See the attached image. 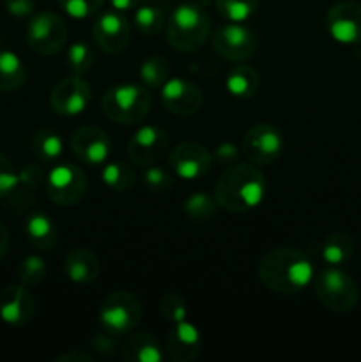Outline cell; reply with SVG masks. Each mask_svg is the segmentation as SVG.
<instances>
[{
	"label": "cell",
	"mask_w": 361,
	"mask_h": 362,
	"mask_svg": "<svg viewBox=\"0 0 361 362\" xmlns=\"http://www.w3.org/2000/svg\"><path fill=\"white\" fill-rule=\"evenodd\" d=\"M258 278L276 293H299L314 279V265L299 247H275L260 258Z\"/></svg>",
	"instance_id": "obj_1"
},
{
	"label": "cell",
	"mask_w": 361,
	"mask_h": 362,
	"mask_svg": "<svg viewBox=\"0 0 361 362\" xmlns=\"http://www.w3.org/2000/svg\"><path fill=\"white\" fill-rule=\"evenodd\" d=\"M268 182L255 165L234 163L219 175L214 187L218 207L229 212H248L264 202Z\"/></svg>",
	"instance_id": "obj_2"
},
{
	"label": "cell",
	"mask_w": 361,
	"mask_h": 362,
	"mask_svg": "<svg viewBox=\"0 0 361 362\" xmlns=\"http://www.w3.org/2000/svg\"><path fill=\"white\" fill-rule=\"evenodd\" d=\"M211 32V18L198 4H180L166 21V41L183 53L200 48Z\"/></svg>",
	"instance_id": "obj_3"
},
{
	"label": "cell",
	"mask_w": 361,
	"mask_h": 362,
	"mask_svg": "<svg viewBox=\"0 0 361 362\" xmlns=\"http://www.w3.org/2000/svg\"><path fill=\"white\" fill-rule=\"evenodd\" d=\"M151 105L152 98L147 88L133 83L108 88L101 98V110L106 119L126 126L142 122L147 117Z\"/></svg>",
	"instance_id": "obj_4"
},
{
	"label": "cell",
	"mask_w": 361,
	"mask_h": 362,
	"mask_svg": "<svg viewBox=\"0 0 361 362\" xmlns=\"http://www.w3.org/2000/svg\"><path fill=\"white\" fill-rule=\"evenodd\" d=\"M314 290L317 299L328 310L340 315L350 313L353 310H356L357 303H360V292H357V285L353 276L335 265L322 269L315 276Z\"/></svg>",
	"instance_id": "obj_5"
},
{
	"label": "cell",
	"mask_w": 361,
	"mask_h": 362,
	"mask_svg": "<svg viewBox=\"0 0 361 362\" xmlns=\"http://www.w3.org/2000/svg\"><path fill=\"white\" fill-rule=\"evenodd\" d=\"M142 303L131 292H115L106 297L99 306L101 327L112 336L130 334L142 320Z\"/></svg>",
	"instance_id": "obj_6"
},
{
	"label": "cell",
	"mask_w": 361,
	"mask_h": 362,
	"mask_svg": "<svg viewBox=\"0 0 361 362\" xmlns=\"http://www.w3.org/2000/svg\"><path fill=\"white\" fill-rule=\"evenodd\" d=\"M88 180L84 170L74 163H60L46 175V194L60 207L78 204L87 193Z\"/></svg>",
	"instance_id": "obj_7"
},
{
	"label": "cell",
	"mask_w": 361,
	"mask_h": 362,
	"mask_svg": "<svg viewBox=\"0 0 361 362\" xmlns=\"http://www.w3.org/2000/svg\"><path fill=\"white\" fill-rule=\"evenodd\" d=\"M283 131L271 122L251 126L243 138V154L251 165L264 166L278 161L283 154Z\"/></svg>",
	"instance_id": "obj_8"
},
{
	"label": "cell",
	"mask_w": 361,
	"mask_h": 362,
	"mask_svg": "<svg viewBox=\"0 0 361 362\" xmlns=\"http://www.w3.org/2000/svg\"><path fill=\"white\" fill-rule=\"evenodd\" d=\"M67 41V25L59 14L42 11L32 16L27 27V42L34 53L52 57L64 48Z\"/></svg>",
	"instance_id": "obj_9"
},
{
	"label": "cell",
	"mask_w": 361,
	"mask_h": 362,
	"mask_svg": "<svg viewBox=\"0 0 361 362\" xmlns=\"http://www.w3.org/2000/svg\"><path fill=\"white\" fill-rule=\"evenodd\" d=\"M258 39L248 27L243 23L222 25L212 35V48L222 59L229 62H244L251 59L257 52Z\"/></svg>",
	"instance_id": "obj_10"
},
{
	"label": "cell",
	"mask_w": 361,
	"mask_h": 362,
	"mask_svg": "<svg viewBox=\"0 0 361 362\" xmlns=\"http://www.w3.org/2000/svg\"><path fill=\"white\" fill-rule=\"evenodd\" d=\"M92 99V88L81 76L64 78L50 94V106L57 115L74 117L84 112Z\"/></svg>",
	"instance_id": "obj_11"
},
{
	"label": "cell",
	"mask_w": 361,
	"mask_h": 362,
	"mask_svg": "<svg viewBox=\"0 0 361 362\" xmlns=\"http://www.w3.org/2000/svg\"><path fill=\"white\" fill-rule=\"evenodd\" d=\"M212 165V156L204 145L195 141H184L172 148L168 154V166L177 177L184 180L202 179L209 173Z\"/></svg>",
	"instance_id": "obj_12"
},
{
	"label": "cell",
	"mask_w": 361,
	"mask_h": 362,
	"mask_svg": "<svg viewBox=\"0 0 361 362\" xmlns=\"http://www.w3.org/2000/svg\"><path fill=\"white\" fill-rule=\"evenodd\" d=\"M92 37L101 52L117 55L130 45V23L119 11L105 13L96 18L94 25H92Z\"/></svg>",
	"instance_id": "obj_13"
},
{
	"label": "cell",
	"mask_w": 361,
	"mask_h": 362,
	"mask_svg": "<svg viewBox=\"0 0 361 362\" xmlns=\"http://www.w3.org/2000/svg\"><path fill=\"white\" fill-rule=\"evenodd\" d=\"M168 134L154 126H144L131 136L127 156L138 166H152L168 151Z\"/></svg>",
	"instance_id": "obj_14"
},
{
	"label": "cell",
	"mask_w": 361,
	"mask_h": 362,
	"mask_svg": "<svg viewBox=\"0 0 361 362\" xmlns=\"http://www.w3.org/2000/svg\"><path fill=\"white\" fill-rule=\"evenodd\" d=\"M326 27L335 41L354 45L361 41V4L343 0L326 14Z\"/></svg>",
	"instance_id": "obj_15"
},
{
	"label": "cell",
	"mask_w": 361,
	"mask_h": 362,
	"mask_svg": "<svg viewBox=\"0 0 361 362\" xmlns=\"http://www.w3.org/2000/svg\"><path fill=\"white\" fill-rule=\"evenodd\" d=\"M71 148L84 165L101 166L112 154V141L108 134L96 126H84L71 136Z\"/></svg>",
	"instance_id": "obj_16"
},
{
	"label": "cell",
	"mask_w": 361,
	"mask_h": 362,
	"mask_svg": "<svg viewBox=\"0 0 361 362\" xmlns=\"http://www.w3.org/2000/svg\"><path fill=\"white\" fill-rule=\"evenodd\" d=\"M163 106L173 115L190 117L202 108L204 95L195 83L184 78H168L161 87Z\"/></svg>",
	"instance_id": "obj_17"
},
{
	"label": "cell",
	"mask_w": 361,
	"mask_h": 362,
	"mask_svg": "<svg viewBox=\"0 0 361 362\" xmlns=\"http://www.w3.org/2000/svg\"><path fill=\"white\" fill-rule=\"evenodd\" d=\"M35 313V300L25 285H7L0 292V320L13 327H23Z\"/></svg>",
	"instance_id": "obj_18"
},
{
	"label": "cell",
	"mask_w": 361,
	"mask_h": 362,
	"mask_svg": "<svg viewBox=\"0 0 361 362\" xmlns=\"http://www.w3.org/2000/svg\"><path fill=\"white\" fill-rule=\"evenodd\" d=\"M202 338L198 329L188 320L173 325L166 336V356L173 362H190L200 354Z\"/></svg>",
	"instance_id": "obj_19"
},
{
	"label": "cell",
	"mask_w": 361,
	"mask_h": 362,
	"mask_svg": "<svg viewBox=\"0 0 361 362\" xmlns=\"http://www.w3.org/2000/svg\"><path fill=\"white\" fill-rule=\"evenodd\" d=\"M64 272L76 285H88L99 276V258L87 247H73L64 257Z\"/></svg>",
	"instance_id": "obj_20"
},
{
	"label": "cell",
	"mask_w": 361,
	"mask_h": 362,
	"mask_svg": "<svg viewBox=\"0 0 361 362\" xmlns=\"http://www.w3.org/2000/svg\"><path fill=\"white\" fill-rule=\"evenodd\" d=\"M25 237L30 243L32 247L48 253L57 246V226L53 219L45 212H32L27 219H25Z\"/></svg>",
	"instance_id": "obj_21"
},
{
	"label": "cell",
	"mask_w": 361,
	"mask_h": 362,
	"mask_svg": "<svg viewBox=\"0 0 361 362\" xmlns=\"http://www.w3.org/2000/svg\"><path fill=\"white\" fill-rule=\"evenodd\" d=\"M122 359L127 362H161L163 350L149 332H138L124 343Z\"/></svg>",
	"instance_id": "obj_22"
},
{
	"label": "cell",
	"mask_w": 361,
	"mask_h": 362,
	"mask_svg": "<svg viewBox=\"0 0 361 362\" xmlns=\"http://www.w3.org/2000/svg\"><path fill=\"white\" fill-rule=\"evenodd\" d=\"M258 85H260L258 73L251 66H246V64L232 67L225 80V87L229 94L237 99L253 98L258 90Z\"/></svg>",
	"instance_id": "obj_23"
},
{
	"label": "cell",
	"mask_w": 361,
	"mask_h": 362,
	"mask_svg": "<svg viewBox=\"0 0 361 362\" xmlns=\"http://www.w3.org/2000/svg\"><path fill=\"white\" fill-rule=\"evenodd\" d=\"M27 81V67L11 49H0V90L16 92Z\"/></svg>",
	"instance_id": "obj_24"
},
{
	"label": "cell",
	"mask_w": 361,
	"mask_h": 362,
	"mask_svg": "<svg viewBox=\"0 0 361 362\" xmlns=\"http://www.w3.org/2000/svg\"><path fill=\"white\" fill-rule=\"evenodd\" d=\"M30 147L39 163L48 165V163H55L62 156L64 140L57 131L50 129V127H41L32 136Z\"/></svg>",
	"instance_id": "obj_25"
},
{
	"label": "cell",
	"mask_w": 361,
	"mask_h": 362,
	"mask_svg": "<svg viewBox=\"0 0 361 362\" xmlns=\"http://www.w3.org/2000/svg\"><path fill=\"white\" fill-rule=\"evenodd\" d=\"M354 253V239L345 232H336L326 237L321 247L322 260L328 265H338L345 264Z\"/></svg>",
	"instance_id": "obj_26"
},
{
	"label": "cell",
	"mask_w": 361,
	"mask_h": 362,
	"mask_svg": "<svg viewBox=\"0 0 361 362\" xmlns=\"http://www.w3.org/2000/svg\"><path fill=\"white\" fill-rule=\"evenodd\" d=\"M101 180L106 187L117 193H127L137 182V173L131 166L122 163H108L101 172Z\"/></svg>",
	"instance_id": "obj_27"
},
{
	"label": "cell",
	"mask_w": 361,
	"mask_h": 362,
	"mask_svg": "<svg viewBox=\"0 0 361 362\" xmlns=\"http://www.w3.org/2000/svg\"><path fill=\"white\" fill-rule=\"evenodd\" d=\"M183 209L184 214L193 219V221H211L216 216V211H218V204L207 193L198 191V193H193L191 197L186 198Z\"/></svg>",
	"instance_id": "obj_28"
},
{
	"label": "cell",
	"mask_w": 361,
	"mask_h": 362,
	"mask_svg": "<svg viewBox=\"0 0 361 362\" xmlns=\"http://www.w3.org/2000/svg\"><path fill=\"white\" fill-rule=\"evenodd\" d=\"M218 13L232 23H244L255 14L258 0H214Z\"/></svg>",
	"instance_id": "obj_29"
},
{
	"label": "cell",
	"mask_w": 361,
	"mask_h": 362,
	"mask_svg": "<svg viewBox=\"0 0 361 362\" xmlns=\"http://www.w3.org/2000/svg\"><path fill=\"white\" fill-rule=\"evenodd\" d=\"M134 27L142 35H158L165 27V13L156 6H142L134 13Z\"/></svg>",
	"instance_id": "obj_30"
},
{
	"label": "cell",
	"mask_w": 361,
	"mask_h": 362,
	"mask_svg": "<svg viewBox=\"0 0 361 362\" xmlns=\"http://www.w3.org/2000/svg\"><path fill=\"white\" fill-rule=\"evenodd\" d=\"M140 78L147 87L161 88L170 78V64L163 57H151L140 66Z\"/></svg>",
	"instance_id": "obj_31"
},
{
	"label": "cell",
	"mask_w": 361,
	"mask_h": 362,
	"mask_svg": "<svg viewBox=\"0 0 361 362\" xmlns=\"http://www.w3.org/2000/svg\"><path fill=\"white\" fill-rule=\"evenodd\" d=\"M46 262L39 255H28L18 265V278L20 283L25 286L41 285L46 278Z\"/></svg>",
	"instance_id": "obj_32"
},
{
	"label": "cell",
	"mask_w": 361,
	"mask_h": 362,
	"mask_svg": "<svg viewBox=\"0 0 361 362\" xmlns=\"http://www.w3.org/2000/svg\"><path fill=\"white\" fill-rule=\"evenodd\" d=\"M66 62L71 73L76 74V76H84L85 73L91 71L92 64H94V52L85 42H73L67 49Z\"/></svg>",
	"instance_id": "obj_33"
},
{
	"label": "cell",
	"mask_w": 361,
	"mask_h": 362,
	"mask_svg": "<svg viewBox=\"0 0 361 362\" xmlns=\"http://www.w3.org/2000/svg\"><path fill=\"white\" fill-rule=\"evenodd\" d=\"M159 311H161L163 318L173 325L188 320L186 300L176 292H168L161 297V300H159Z\"/></svg>",
	"instance_id": "obj_34"
},
{
	"label": "cell",
	"mask_w": 361,
	"mask_h": 362,
	"mask_svg": "<svg viewBox=\"0 0 361 362\" xmlns=\"http://www.w3.org/2000/svg\"><path fill=\"white\" fill-rule=\"evenodd\" d=\"M62 7L64 13L69 14L71 18H91L101 11L105 0H57Z\"/></svg>",
	"instance_id": "obj_35"
},
{
	"label": "cell",
	"mask_w": 361,
	"mask_h": 362,
	"mask_svg": "<svg viewBox=\"0 0 361 362\" xmlns=\"http://www.w3.org/2000/svg\"><path fill=\"white\" fill-rule=\"evenodd\" d=\"M18 186H20V179H18L16 166L7 156L0 152V198H7L16 193Z\"/></svg>",
	"instance_id": "obj_36"
},
{
	"label": "cell",
	"mask_w": 361,
	"mask_h": 362,
	"mask_svg": "<svg viewBox=\"0 0 361 362\" xmlns=\"http://www.w3.org/2000/svg\"><path fill=\"white\" fill-rule=\"evenodd\" d=\"M144 182L147 189L154 194H165L172 189L173 179L166 170L158 168V166H149L147 172L144 173Z\"/></svg>",
	"instance_id": "obj_37"
},
{
	"label": "cell",
	"mask_w": 361,
	"mask_h": 362,
	"mask_svg": "<svg viewBox=\"0 0 361 362\" xmlns=\"http://www.w3.org/2000/svg\"><path fill=\"white\" fill-rule=\"evenodd\" d=\"M46 175H48V173H45L42 166L34 165V163H28V165H25L23 168L18 172L20 186L25 187L27 191H38L39 187L46 186Z\"/></svg>",
	"instance_id": "obj_38"
},
{
	"label": "cell",
	"mask_w": 361,
	"mask_h": 362,
	"mask_svg": "<svg viewBox=\"0 0 361 362\" xmlns=\"http://www.w3.org/2000/svg\"><path fill=\"white\" fill-rule=\"evenodd\" d=\"M7 13L16 18L32 16L35 11V0H4Z\"/></svg>",
	"instance_id": "obj_39"
},
{
	"label": "cell",
	"mask_w": 361,
	"mask_h": 362,
	"mask_svg": "<svg viewBox=\"0 0 361 362\" xmlns=\"http://www.w3.org/2000/svg\"><path fill=\"white\" fill-rule=\"evenodd\" d=\"M237 158H239V148L234 144H230V141H223V144H219L214 148V159L218 163H222V165H234L237 161Z\"/></svg>",
	"instance_id": "obj_40"
},
{
	"label": "cell",
	"mask_w": 361,
	"mask_h": 362,
	"mask_svg": "<svg viewBox=\"0 0 361 362\" xmlns=\"http://www.w3.org/2000/svg\"><path fill=\"white\" fill-rule=\"evenodd\" d=\"M92 346H94V350H98L101 356L105 357H110V356H115L117 352V343L115 339L112 338V334H108V332H103V334H96L94 338H92Z\"/></svg>",
	"instance_id": "obj_41"
},
{
	"label": "cell",
	"mask_w": 361,
	"mask_h": 362,
	"mask_svg": "<svg viewBox=\"0 0 361 362\" xmlns=\"http://www.w3.org/2000/svg\"><path fill=\"white\" fill-rule=\"evenodd\" d=\"M57 362H92V356L81 352V350H71V352L62 354L55 359Z\"/></svg>",
	"instance_id": "obj_42"
},
{
	"label": "cell",
	"mask_w": 361,
	"mask_h": 362,
	"mask_svg": "<svg viewBox=\"0 0 361 362\" xmlns=\"http://www.w3.org/2000/svg\"><path fill=\"white\" fill-rule=\"evenodd\" d=\"M9 243H11V237H9V230L7 226L0 221V260L7 255V250H9Z\"/></svg>",
	"instance_id": "obj_43"
},
{
	"label": "cell",
	"mask_w": 361,
	"mask_h": 362,
	"mask_svg": "<svg viewBox=\"0 0 361 362\" xmlns=\"http://www.w3.org/2000/svg\"><path fill=\"white\" fill-rule=\"evenodd\" d=\"M110 4H112V7L115 11L124 13V11H131L134 7H138L140 0H110Z\"/></svg>",
	"instance_id": "obj_44"
}]
</instances>
